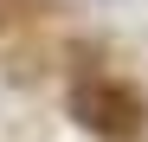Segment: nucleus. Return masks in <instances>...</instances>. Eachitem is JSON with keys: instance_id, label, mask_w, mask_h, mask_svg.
<instances>
[{"instance_id": "nucleus-1", "label": "nucleus", "mask_w": 148, "mask_h": 142, "mask_svg": "<svg viewBox=\"0 0 148 142\" xmlns=\"http://www.w3.org/2000/svg\"><path fill=\"white\" fill-rule=\"evenodd\" d=\"M77 116L97 129V136H110V142H129L142 129V97L129 84H110V78H90L77 84Z\"/></svg>"}]
</instances>
